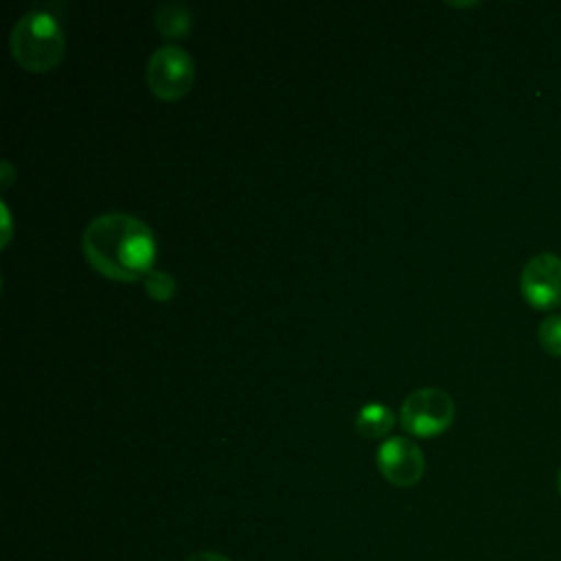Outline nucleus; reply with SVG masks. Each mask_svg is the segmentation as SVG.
I'll return each instance as SVG.
<instances>
[{
    "label": "nucleus",
    "instance_id": "1a4fd4ad",
    "mask_svg": "<svg viewBox=\"0 0 561 561\" xmlns=\"http://www.w3.org/2000/svg\"><path fill=\"white\" fill-rule=\"evenodd\" d=\"M142 285H145V291L158 300V302H167L173 294H175V278L169 274V272H162V270H151L142 276Z\"/></svg>",
    "mask_w": 561,
    "mask_h": 561
},
{
    "label": "nucleus",
    "instance_id": "0eeeda50",
    "mask_svg": "<svg viewBox=\"0 0 561 561\" xmlns=\"http://www.w3.org/2000/svg\"><path fill=\"white\" fill-rule=\"evenodd\" d=\"M394 425V414L388 405L379 401L364 403L355 414V427L364 438H381Z\"/></svg>",
    "mask_w": 561,
    "mask_h": 561
},
{
    "label": "nucleus",
    "instance_id": "7ed1b4c3",
    "mask_svg": "<svg viewBox=\"0 0 561 561\" xmlns=\"http://www.w3.org/2000/svg\"><path fill=\"white\" fill-rule=\"evenodd\" d=\"M454 414V399L436 386L416 388L401 403V425L414 436H436L445 432Z\"/></svg>",
    "mask_w": 561,
    "mask_h": 561
},
{
    "label": "nucleus",
    "instance_id": "423d86ee",
    "mask_svg": "<svg viewBox=\"0 0 561 561\" xmlns=\"http://www.w3.org/2000/svg\"><path fill=\"white\" fill-rule=\"evenodd\" d=\"M377 467L388 482L397 486H412L423 476L425 458L412 438L390 436L377 449Z\"/></svg>",
    "mask_w": 561,
    "mask_h": 561
},
{
    "label": "nucleus",
    "instance_id": "20e7f679",
    "mask_svg": "<svg viewBox=\"0 0 561 561\" xmlns=\"http://www.w3.org/2000/svg\"><path fill=\"white\" fill-rule=\"evenodd\" d=\"M195 79L193 57L178 44L156 48L147 64V83L158 99L173 101L188 92Z\"/></svg>",
    "mask_w": 561,
    "mask_h": 561
},
{
    "label": "nucleus",
    "instance_id": "f257e3e1",
    "mask_svg": "<svg viewBox=\"0 0 561 561\" xmlns=\"http://www.w3.org/2000/svg\"><path fill=\"white\" fill-rule=\"evenodd\" d=\"M81 245L90 265L114 280L129 283L153 270L156 237L134 215L114 210L94 217L83 230Z\"/></svg>",
    "mask_w": 561,
    "mask_h": 561
},
{
    "label": "nucleus",
    "instance_id": "39448f33",
    "mask_svg": "<svg viewBox=\"0 0 561 561\" xmlns=\"http://www.w3.org/2000/svg\"><path fill=\"white\" fill-rule=\"evenodd\" d=\"M519 291L535 309H552L561 305V256L539 252L528 259L519 274Z\"/></svg>",
    "mask_w": 561,
    "mask_h": 561
},
{
    "label": "nucleus",
    "instance_id": "9b49d317",
    "mask_svg": "<svg viewBox=\"0 0 561 561\" xmlns=\"http://www.w3.org/2000/svg\"><path fill=\"white\" fill-rule=\"evenodd\" d=\"M186 561H230V559L219 552H195Z\"/></svg>",
    "mask_w": 561,
    "mask_h": 561
},
{
    "label": "nucleus",
    "instance_id": "f8f14e48",
    "mask_svg": "<svg viewBox=\"0 0 561 561\" xmlns=\"http://www.w3.org/2000/svg\"><path fill=\"white\" fill-rule=\"evenodd\" d=\"M557 489H559V493H561V467H559V473H557Z\"/></svg>",
    "mask_w": 561,
    "mask_h": 561
},
{
    "label": "nucleus",
    "instance_id": "9d476101",
    "mask_svg": "<svg viewBox=\"0 0 561 561\" xmlns=\"http://www.w3.org/2000/svg\"><path fill=\"white\" fill-rule=\"evenodd\" d=\"M537 337L541 348L552 355V357H561V316L552 313L546 316L537 329Z\"/></svg>",
    "mask_w": 561,
    "mask_h": 561
},
{
    "label": "nucleus",
    "instance_id": "f03ea898",
    "mask_svg": "<svg viewBox=\"0 0 561 561\" xmlns=\"http://www.w3.org/2000/svg\"><path fill=\"white\" fill-rule=\"evenodd\" d=\"M13 59L28 72H46L55 68L66 48V37L59 20L44 11L33 9L15 20L9 35Z\"/></svg>",
    "mask_w": 561,
    "mask_h": 561
},
{
    "label": "nucleus",
    "instance_id": "6e6552de",
    "mask_svg": "<svg viewBox=\"0 0 561 561\" xmlns=\"http://www.w3.org/2000/svg\"><path fill=\"white\" fill-rule=\"evenodd\" d=\"M153 22H156V28L160 31L162 37L180 39L188 33L193 18H191V11L184 2H164L156 9Z\"/></svg>",
    "mask_w": 561,
    "mask_h": 561
}]
</instances>
